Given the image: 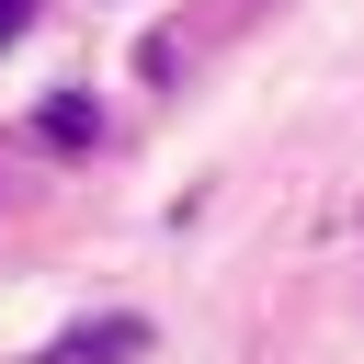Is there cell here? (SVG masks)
I'll return each instance as SVG.
<instances>
[{
	"mask_svg": "<svg viewBox=\"0 0 364 364\" xmlns=\"http://www.w3.org/2000/svg\"><path fill=\"white\" fill-rule=\"evenodd\" d=\"M125 353H148V318H80V330H57L34 364H125Z\"/></svg>",
	"mask_w": 364,
	"mask_h": 364,
	"instance_id": "6da1fadb",
	"label": "cell"
},
{
	"mask_svg": "<svg viewBox=\"0 0 364 364\" xmlns=\"http://www.w3.org/2000/svg\"><path fill=\"white\" fill-rule=\"evenodd\" d=\"M91 125H102V114H91V102H46V136H57V148H80V136H91Z\"/></svg>",
	"mask_w": 364,
	"mask_h": 364,
	"instance_id": "7a4b0ae2",
	"label": "cell"
},
{
	"mask_svg": "<svg viewBox=\"0 0 364 364\" xmlns=\"http://www.w3.org/2000/svg\"><path fill=\"white\" fill-rule=\"evenodd\" d=\"M23 34H34V0H0V57H11Z\"/></svg>",
	"mask_w": 364,
	"mask_h": 364,
	"instance_id": "3957f363",
	"label": "cell"
}]
</instances>
